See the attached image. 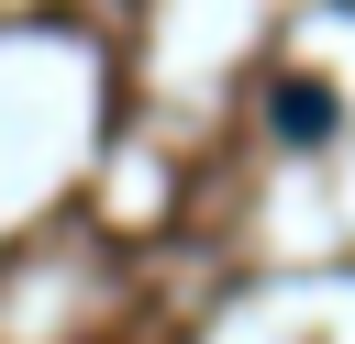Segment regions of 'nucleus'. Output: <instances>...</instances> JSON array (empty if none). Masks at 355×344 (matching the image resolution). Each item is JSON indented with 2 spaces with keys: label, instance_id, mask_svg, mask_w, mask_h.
<instances>
[{
  "label": "nucleus",
  "instance_id": "obj_1",
  "mask_svg": "<svg viewBox=\"0 0 355 344\" xmlns=\"http://www.w3.org/2000/svg\"><path fill=\"white\" fill-rule=\"evenodd\" d=\"M277 133H288V144H322V133H333V89H322V78H277Z\"/></svg>",
  "mask_w": 355,
  "mask_h": 344
}]
</instances>
